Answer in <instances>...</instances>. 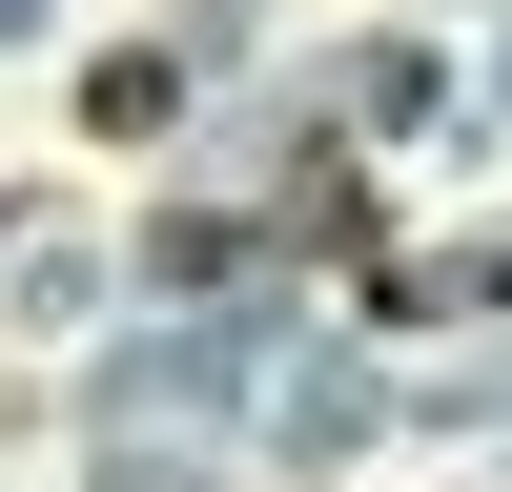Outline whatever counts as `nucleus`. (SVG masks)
<instances>
[]
</instances>
